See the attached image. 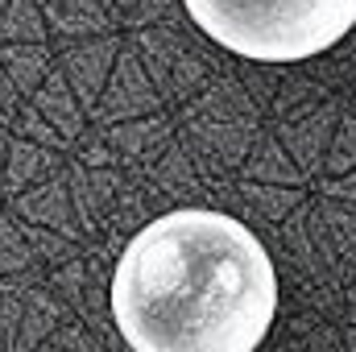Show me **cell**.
Segmentation results:
<instances>
[{"label":"cell","instance_id":"obj_1","mask_svg":"<svg viewBox=\"0 0 356 352\" xmlns=\"http://www.w3.org/2000/svg\"><path fill=\"white\" fill-rule=\"evenodd\" d=\"M108 303L133 352H257L277 319V265L236 216L178 207L124 245Z\"/></svg>","mask_w":356,"mask_h":352},{"label":"cell","instance_id":"obj_2","mask_svg":"<svg viewBox=\"0 0 356 352\" xmlns=\"http://www.w3.org/2000/svg\"><path fill=\"white\" fill-rule=\"evenodd\" d=\"M186 17L249 63H302L356 29V0H182Z\"/></svg>","mask_w":356,"mask_h":352}]
</instances>
